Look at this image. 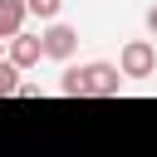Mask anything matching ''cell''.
I'll return each instance as SVG.
<instances>
[{
    "instance_id": "obj_8",
    "label": "cell",
    "mask_w": 157,
    "mask_h": 157,
    "mask_svg": "<svg viewBox=\"0 0 157 157\" xmlns=\"http://www.w3.org/2000/svg\"><path fill=\"white\" fill-rule=\"evenodd\" d=\"M15 88H20V69L10 59H0V98H15Z\"/></svg>"
},
{
    "instance_id": "obj_2",
    "label": "cell",
    "mask_w": 157,
    "mask_h": 157,
    "mask_svg": "<svg viewBox=\"0 0 157 157\" xmlns=\"http://www.w3.org/2000/svg\"><path fill=\"white\" fill-rule=\"evenodd\" d=\"M118 93H123L118 64H83V98H118Z\"/></svg>"
},
{
    "instance_id": "obj_7",
    "label": "cell",
    "mask_w": 157,
    "mask_h": 157,
    "mask_svg": "<svg viewBox=\"0 0 157 157\" xmlns=\"http://www.w3.org/2000/svg\"><path fill=\"white\" fill-rule=\"evenodd\" d=\"M25 10H29L34 20H44V25H54V20H59V10H64V0H25Z\"/></svg>"
},
{
    "instance_id": "obj_3",
    "label": "cell",
    "mask_w": 157,
    "mask_h": 157,
    "mask_svg": "<svg viewBox=\"0 0 157 157\" xmlns=\"http://www.w3.org/2000/svg\"><path fill=\"white\" fill-rule=\"evenodd\" d=\"M44 59H59V64H69L74 59V49H78V29L74 25H64V20H54V25H44Z\"/></svg>"
},
{
    "instance_id": "obj_1",
    "label": "cell",
    "mask_w": 157,
    "mask_h": 157,
    "mask_svg": "<svg viewBox=\"0 0 157 157\" xmlns=\"http://www.w3.org/2000/svg\"><path fill=\"white\" fill-rule=\"evenodd\" d=\"M118 74L123 78H152L157 74V44L152 39H128L118 49Z\"/></svg>"
},
{
    "instance_id": "obj_9",
    "label": "cell",
    "mask_w": 157,
    "mask_h": 157,
    "mask_svg": "<svg viewBox=\"0 0 157 157\" xmlns=\"http://www.w3.org/2000/svg\"><path fill=\"white\" fill-rule=\"evenodd\" d=\"M147 34H157V5L147 10Z\"/></svg>"
},
{
    "instance_id": "obj_4",
    "label": "cell",
    "mask_w": 157,
    "mask_h": 157,
    "mask_svg": "<svg viewBox=\"0 0 157 157\" xmlns=\"http://www.w3.org/2000/svg\"><path fill=\"white\" fill-rule=\"evenodd\" d=\"M5 59L25 74V69H34V64L44 59V39H39V34H29V29H20L15 39H5Z\"/></svg>"
},
{
    "instance_id": "obj_5",
    "label": "cell",
    "mask_w": 157,
    "mask_h": 157,
    "mask_svg": "<svg viewBox=\"0 0 157 157\" xmlns=\"http://www.w3.org/2000/svg\"><path fill=\"white\" fill-rule=\"evenodd\" d=\"M25 0H0V39H15L25 29Z\"/></svg>"
},
{
    "instance_id": "obj_10",
    "label": "cell",
    "mask_w": 157,
    "mask_h": 157,
    "mask_svg": "<svg viewBox=\"0 0 157 157\" xmlns=\"http://www.w3.org/2000/svg\"><path fill=\"white\" fill-rule=\"evenodd\" d=\"M0 59H5V39H0Z\"/></svg>"
},
{
    "instance_id": "obj_6",
    "label": "cell",
    "mask_w": 157,
    "mask_h": 157,
    "mask_svg": "<svg viewBox=\"0 0 157 157\" xmlns=\"http://www.w3.org/2000/svg\"><path fill=\"white\" fill-rule=\"evenodd\" d=\"M59 93L83 98V64H64V74H59Z\"/></svg>"
}]
</instances>
